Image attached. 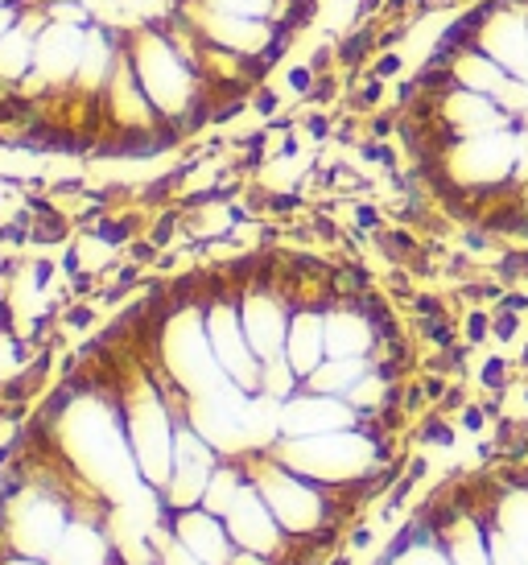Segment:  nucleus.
Returning a JSON list of instances; mask_svg holds the SVG:
<instances>
[{
	"label": "nucleus",
	"mask_w": 528,
	"mask_h": 565,
	"mask_svg": "<svg viewBox=\"0 0 528 565\" xmlns=\"http://www.w3.org/2000/svg\"><path fill=\"white\" fill-rule=\"evenodd\" d=\"M392 133L446 215L528 240V0H470L396 91Z\"/></svg>",
	"instance_id": "1"
},
{
	"label": "nucleus",
	"mask_w": 528,
	"mask_h": 565,
	"mask_svg": "<svg viewBox=\"0 0 528 565\" xmlns=\"http://www.w3.org/2000/svg\"><path fill=\"white\" fill-rule=\"evenodd\" d=\"M223 520H228L231 541L240 545V549H256V553L285 557L289 545H293V537L276 524V516L268 512V504L260 499V491H256L252 479L236 491V499H231V507L223 512Z\"/></svg>",
	"instance_id": "2"
},
{
	"label": "nucleus",
	"mask_w": 528,
	"mask_h": 565,
	"mask_svg": "<svg viewBox=\"0 0 528 565\" xmlns=\"http://www.w3.org/2000/svg\"><path fill=\"white\" fill-rule=\"evenodd\" d=\"M99 310H104V306H99L96 298L66 301V306H62V313H58V330H62V335H87V330L99 322Z\"/></svg>",
	"instance_id": "3"
},
{
	"label": "nucleus",
	"mask_w": 528,
	"mask_h": 565,
	"mask_svg": "<svg viewBox=\"0 0 528 565\" xmlns=\"http://www.w3.org/2000/svg\"><path fill=\"white\" fill-rule=\"evenodd\" d=\"M124 256H128L132 265H141V268H153L157 265V256H161V248H157L149 236H136V240L124 248Z\"/></svg>",
	"instance_id": "4"
},
{
	"label": "nucleus",
	"mask_w": 528,
	"mask_h": 565,
	"mask_svg": "<svg viewBox=\"0 0 528 565\" xmlns=\"http://www.w3.org/2000/svg\"><path fill=\"white\" fill-rule=\"evenodd\" d=\"M252 112H256V116H264V120L281 116V96H276L268 83H260V87L252 91Z\"/></svg>",
	"instance_id": "5"
},
{
	"label": "nucleus",
	"mask_w": 528,
	"mask_h": 565,
	"mask_svg": "<svg viewBox=\"0 0 528 565\" xmlns=\"http://www.w3.org/2000/svg\"><path fill=\"white\" fill-rule=\"evenodd\" d=\"M285 83H289V91L306 96V91L314 87V71H310V66H289V71H285Z\"/></svg>",
	"instance_id": "6"
},
{
	"label": "nucleus",
	"mask_w": 528,
	"mask_h": 565,
	"mask_svg": "<svg viewBox=\"0 0 528 565\" xmlns=\"http://www.w3.org/2000/svg\"><path fill=\"white\" fill-rule=\"evenodd\" d=\"M17 17H21V4H0V37L17 25Z\"/></svg>",
	"instance_id": "7"
},
{
	"label": "nucleus",
	"mask_w": 528,
	"mask_h": 565,
	"mask_svg": "<svg viewBox=\"0 0 528 565\" xmlns=\"http://www.w3.org/2000/svg\"><path fill=\"white\" fill-rule=\"evenodd\" d=\"M0 565H54L46 557H29V553H0Z\"/></svg>",
	"instance_id": "8"
},
{
	"label": "nucleus",
	"mask_w": 528,
	"mask_h": 565,
	"mask_svg": "<svg viewBox=\"0 0 528 565\" xmlns=\"http://www.w3.org/2000/svg\"><path fill=\"white\" fill-rule=\"evenodd\" d=\"M347 545H351V549H368V545H372V529H355L347 537Z\"/></svg>",
	"instance_id": "9"
},
{
	"label": "nucleus",
	"mask_w": 528,
	"mask_h": 565,
	"mask_svg": "<svg viewBox=\"0 0 528 565\" xmlns=\"http://www.w3.org/2000/svg\"><path fill=\"white\" fill-rule=\"evenodd\" d=\"M306 128H310L314 136H326V120H322V116H310V120H306Z\"/></svg>",
	"instance_id": "10"
},
{
	"label": "nucleus",
	"mask_w": 528,
	"mask_h": 565,
	"mask_svg": "<svg viewBox=\"0 0 528 565\" xmlns=\"http://www.w3.org/2000/svg\"><path fill=\"white\" fill-rule=\"evenodd\" d=\"M12 298V285H9V281H0V301H9Z\"/></svg>",
	"instance_id": "11"
},
{
	"label": "nucleus",
	"mask_w": 528,
	"mask_h": 565,
	"mask_svg": "<svg viewBox=\"0 0 528 565\" xmlns=\"http://www.w3.org/2000/svg\"><path fill=\"white\" fill-rule=\"evenodd\" d=\"M0 343H9V335H4V330H0Z\"/></svg>",
	"instance_id": "12"
},
{
	"label": "nucleus",
	"mask_w": 528,
	"mask_h": 565,
	"mask_svg": "<svg viewBox=\"0 0 528 565\" xmlns=\"http://www.w3.org/2000/svg\"><path fill=\"white\" fill-rule=\"evenodd\" d=\"M0 4H17V0H0Z\"/></svg>",
	"instance_id": "13"
},
{
	"label": "nucleus",
	"mask_w": 528,
	"mask_h": 565,
	"mask_svg": "<svg viewBox=\"0 0 528 565\" xmlns=\"http://www.w3.org/2000/svg\"><path fill=\"white\" fill-rule=\"evenodd\" d=\"M0 223H4V219H0Z\"/></svg>",
	"instance_id": "14"
}]
</instances>
